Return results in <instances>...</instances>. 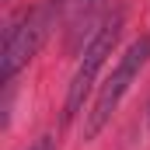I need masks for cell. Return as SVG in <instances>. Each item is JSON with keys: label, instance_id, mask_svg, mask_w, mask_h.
<instances>
[{"label": "cell", "instance_id": "1", "mask_svg": "<svg viewBox=\"0 0 150 150\" xmlns=\"http://www.w3.org/2000/svg\"><path fill=\"white\" fill-rule=\"evenodd\" d=\"M122 25H126V11H122V7H115L112 14L98 25V32L91 35V42L84 45L80 63H77L74 77H70V84H67V98H63V122H74L77 115H80V108H84V101L91 98L94 80H98V74H101V67L108 63V56H112L115 45H119Z\"/></svg>", "mask_w": 150, "mask_h": 150}, {"label": "cell", "instance_id": "2", "mask_svg": "<svg viewBox=\"0 0 150 150\" xmlns=\"http://www.w3.org/2000/svg\"><path fill=\"white\" fill-rule=\"evenodd\" d=\"M147 59H150V35H143V38H136V42L119 56V63L112 67V74L101 80V87H98L91 108H87V115H84V140H94V136L112 122L115 108H119L122 98L129 94L133 80H136L140 70L147 67Z\"/></svg>", "mask_w": 150, "mask_h": 150}, {"label": "cell", "instance_id": "3", "mask_svg": "<svg viewBox=\"0 0 150 150\" xmlns=\"http://www.w3.org/2000/svg\"><path fill=\"white\" fill-rule=\"evenodd\" d=\"M56 18H59V0H42L38 7L25 11L18 21L7 25V32H4V56H0V77H4V84H11L14 74L38 52V45L52 32Z\"/></svg>", "mask_w": 150, "mask_h": 150}, {"label": "cell", "instance_id": "4", "mask_svg": "<svg viewBox=\"0 0 150 150\" xmlns=\"http://www.w3.org/2000/svg\"><path fill=\"white\" fill-rule=\"evenodd\" d=\"M28 150H56V140H52V136H38Z\"/></svg>", "mask_w": 150, "mask_h": 150}, {"label": "cell", "instance_id": "5", "mask_svg": "<svg viewBox=\"0 0 150 150\" xmlns=\"http://www.w3.org/2000/svg\"><path fill=\"white\" fill-rule=\"evenodd\" d=\"M147 122H150V105H147Z\"/></svg>", "mask_w": 150, "mask_h": 150}]
</instances>
